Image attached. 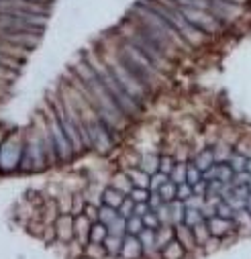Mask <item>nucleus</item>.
I'll use <instances>...</instances> for the list:
<instances>
[{"mask_svg":"<svg viewBox=\"0 0 251 259\" xmlns=\"http://www.w3.org/2000/svg\"><path fill=\"white\" fill-rule=\"evenodd\" d=\"M174 166H176V161L170 157V155H163L161 161H159V172L165 173V175H170L174 172Z\"/></svg>","mask_w":251,"mask_h":259,"instance_id":"obj_43","label":"nucleus"},{"mask_svg":"<svg viewBox=\"0 0 251 259\" xmlns=\"http://www.w3.org/2000/svg\"><path fill=\"white\" fill-rule=\"evenodd\" d=\"M29 2H37V0H29Z\"/></svg>","mask_w":251,"mask_h":259,"instance_id":"obj_54","label":"nucleus"},{"mask_svg":"<svg viewBox=\"0 0 251 259\" xmlns=\"http://www.w3.org/2000/svg\"><path fill=\"white\" fill-rule=\"evenodd\" d=\"M192 233H194V239H196V245H198V247H206V245L213 241L211 229H208V223H206V221H200L198 225H194V227H192Z\"/></svg>","mask_w":251,"mask_h":259,"instance_id":"obj_19","label":"nucleus"},{"mask_svg":"<svg viewBox=\"0 0 251 259\" xmlns=\"http://www.w3.org/2000/svg\"><path fill=\"white\" fill-rule=\"evenodd\" d=\"M129 196L135 202H147L149 200V188H133V192Z\"/></svg>","mask_w":251,"mask_h":259,"instance_id":"obj_45","label":"nucleus"},{"mask_svg":"<svg viewBox=\"0 0 251 259\" xmlns=\"http://www.w3.org/2000/svg\"><path fill=\"white\" fill-rule=\"evenodd\" d=\"M235 223H237V227H239V229H247V230H251V214L247 212V208L237 210V214H235Z\"/></svg>","mask_w":251,"mask_h":259,"instance_id":"obj_39","label":"nucleus"},{"mask_svg":"<svg viewBox=\"0 0 251 259\" xmlns=\"http://www.w3.org/2000/svg\"><path fill=\"white\" fill-rule=\"evenodd\" d=\"M204 180V175H202V172L198 170V166L194 163V159L192 161H186V182L190 184V186H196L198 182H202Z\"/></svg>","mask_w":251,"mask_h":259,"instance_id":"obj_27","label":"nucleus"},{"mask_svg":"<svg viewBox=\"0 0 251 259\" xmlns=\"http://www.w3.org/2000/svg\"><path fill=\"white\" fill-rule=\"evenodd\" d=\"M133 15H135L137 19H141L145 25H149L153 31H157L159 35H163L167 41H172V43H174L178 49H182V47H184V49H190V45L182 39V35L176 31V27H174L170 21H165L161 15H157L156 10H151L145 2L135 4V6H133Z\"/></svg>","mask_w":251,"mask_h":259,"instance_id":"obj_3","label":"nucleus"},{"mask_svg":"<svg viewBox=\"0 0 251 259\" xmlns=\"http://www.w3.org/2000/svg\"><path fill=\"white\" fill-rule=\"evenodd\" d=\"M170 180V175H165V173H161V172H157V173H153L151 178H149V192H157V190Z\"/></svg>","mask_w":251,"mask_h":259,"instance_id":"obj_38","label":"nucleus"},{"mask_svg":"<svg viewBox=\"0 0 251 259\" xmlns=\"http://www.w3.org/2000/svg\"><path fill=\"white\" fill-rule=\"evenodd\" d=\"M121 255L125 259H139L143 255V245H141V241H139L137 235H125Z\"/></svg>","mask_w":251,"mask_h":259,"instance_id":"obj_14","label":"nucleus"},{"mask_svg":"<svg viewBox=\"0 0 251 259\" xmlns=\"http://www.w3.org/2000/svg\"><path fill=\"white\" fill-rule=\"evenodd\" d=\"M233 153H235V151L231 149V145L220 143L219 147H215V159H217V161H229V157H231Z\"/></svg>","mask_w":251,"mask_h":259,"instance_id":"obj_42","label":"nucleus"},{"mask_svg":"<svg viewBox=\"0 0 251 259\" xmlns=\"http://www.w3.org/2000/svg\"><path fill=\"white\" fill-rule=\"evenodd\" d=\"M247 188H249V194H251V180H249V184H247Z\"/></svg>","mask_w":251,"mask_h":259,"instance_id":"obj_53","label":"nucleus"},{"mask_svg":"<svg viewBox=\"0 0 251 259\" xmlns=\"http://www.w3.org/2000/svg\"><path fill=\"white\" fill-rule=\"evenodd\" d=\"M215 208H217V216H222V219H231V221H235L237 210L231 206V204H229L227 200H220Z\"/></svg>","mask_w":251,"mask_h":259,"instance_id":"obj_35","label":"nucleus"},{"mask_svg":"<svg viewBox=\"0 0 251 259\" xmlns=\"http://www.w3.org/2000/svg\"><path fill=\"white\" fill-rule=\"evenodd\" d=\"M192 194H194V188H192L188 182H184V184H180V186H178V200H182V202H184V200H188Z\"/></svg>","mask_w":251,"mask_h":259,"instance_id":"obj_46","label":"nucleus"},{"mask_svg":"<svg viewBox=\"0 0 251 259\" xmlns=\"http://www.w3.org/2000/svg\"><path fill=\"white\" fill-rule=\"evenodd\" d=\"M143 225L147 227V229H153V230H157L161 225H163V221L159 219V214L156 212V210H149L145 216H143Z\"/></svg>","mask_w":251,"mask_h":259,"instance_id":"obj_37","label":"nucleus"},{"mask_svg":"<svg viewBox=\"0 0 251 259\" xmlns=\"http://www.w3.org/2000/svg\"><path fill=\"white\" fill-rule=\"evenodd\" d=\"M25 151V141L21 139L19 133H8L0 141V172H15L21 168V159Z\"/></svg>","mask_w":251,"mask_h":259,"instance_id":"obj_6","label":"nucleus"},{"mask_svg":"<svg viewBox=\"0 0 251 259\" xmlns=\"http://www.w3.org/2000/svg\"><path fill=\"white\" fill-rule=\"evenodd\" d=\"M215 161H217V159H215V149H202V151H200L196 157H194V163H196L198 170H200L202 173H204L208 168H211Z\"/></svg>","mask_w":251,"mask_h":259,"instance_id":"obj_23","label":"nucleus"},{"mask_svg":"<svg viewBox=\"0 0 251 259\" xmlns=\"http://www.w3.org/2000/svg\"><path fill=\"white\" fill-rule=\"evenodd\" d=\"M123 239L125 237H119V235H108L106 241L102 243V247L106 249V253L110 255H121V249H123Z\"/></svg>","mask_w":251,"mask_h":259,"instance_id":"obj_28","label":"nucleus"},{"mask_svg":"<svg viewBox=\"0 0 251 259\" xmlns=\"http://www.w3.org/2000/svg\"><path fill=\"white\" fill-rule=\"evenodd\" d=\"M104 63L108 65V70L113 72V76L119 80V84L123 86V90L129 94V96L137 102V104H145V100H147V96H151V94L139 84V82L125 70V67L121 65V61H119V58H117V53H104Z\"/></svg>","mask_w":251,"mask_h":259,"instance_id":"obj_4","label":"nucleus"},{"mask_svg":"<svg viewBox=\"0 0 251 259\" xmlns=\"http://www.w3.org/2000/svg\"><path fill=\"white\" fill-rule=\"evenodd\" d=\"M176 229V239L180 241L186 247V251H192V249H196L198 245H196V239H194V233H192V229L184 223H180L174 227Z\"/></svg>","mask_w":251,"mask_h":259,"instance_id":"obj_16","label":"nucleus"},{"mask_svg":"<svg viewBox=\"0 0 251 259\" xmlns=\"http://www.w3.org/2000/svg\"><path fill=\"white\" fill-rule=\"evenodd\" d=\"M119 33H121V39L129 41V43L135 45L145 58H149V61L156 65L159 72H165V70H170V67H172V59L167 58L161 49H157L156 45H153L151 41H147L141 33H139L135 27H133L131 21H123L121 27H119Z\"/></svg>","mask_w":251,"mask_h":259,"instance_id":"obj_2","label":"nucleus"},{"mask_svg":"<svg viewBox=\"0 0 251 259\" xmlns=\"http://www.w3.org/2000/svg\"><path fill=\"white\" fill-rule=\"evenodd\" d=\"M200 221H204V216H202V212H200V208H186L184 210V225H188L190 229L194 227V225H198Z\"/></svg>","mask_w":251,"mask_h":259,"instance_id":"obj_33","label":"nucleus"},{"mask_svg":"<svg viewBox=\"0 0 251 259\" xmlns=\"http://www.w3.org/2000/svg\"><path fill=\"white\" fill-rule=\"evenodd\" d=\"M125 173L129 175V180L133 182L135 188H149V178H151V175L145 173L141 168H139V170H127Z\"/></svg>","mask_w":251,"mask_h":259,"instance_id":"obj_24","label":"nucleus"},{"mask_svg":"<svg viewBox=\"0 0 251 259\" xmlns=\"http://www.w3.org/2000/svg\"><path fill=\"white\" fill-rule=\"evenodd\" d=\"M51 106H53L55 115H58V118H60V122H62V127H63V131H65V135L69 137V141H72V145H74V149H76V153H80V151H86V145H84L82 135H80L78 127H76L74 122H72V118L67 116L65 108H63V102H60V100H53V102H51Z\"/></svg>","mask_w":251,"mask_h":259,"instance_id":"obj_10","label":"nucleus"},{"mask_svg":"<svg viewBox=\"0 0 251 259\" xmlns=\"http://www.w3.org/2000/svg\"><path fill=\"white\" fill-rule=\"evenodd\" d=\"M167 204V223L170 225H180L184 221V210H186V204L182 200H172V202H165Z\"/></svg>","mask_w":251,"mask_h":259,"instance_id":"obj_17","label":"nucleus"},{"mask_svg":"<svg viewBox=\"0 0 251 259\" xmlns=\"http://www.w3.org/2000/svg\"><path fill=\"white\" fill-rule=\"evenodd\" d=\"M123 200H125V194L119 192L117 188H108V190H104V194H102V204H106V206H110V208H117V210L123 204Z\"/></svg>","mask_w":251,"mask_h":259,"instance_id":"obj_22","label":"nucleus"},{"mask_svg":"<svg viewBox=\"0 0 251 259\" xmlns=\"http://www.w3.org/2000/svg\"><path fill=\"white\" fill-rule=\"evenodd\" d=\"M208 10H211L219 21H222L225 25H229L231 21H235V19L243 12V4L227 2V0H213V2H211V8H208Z\"/></svg>","mask_w":251,"mask_h":259,"instance_id":"obj_11","label":"nucleus"},{"mask_svg":"<svg viewBox=\"0 0 251 259\" xmlns=\"http://www.w3.org/2000/svg\"><path fill=\"white\" fill-rule=\"evenodd\" d=\"M117 216H119V210H117V208H110V206H106V204H102V206L98 208V221L104 223L106 227L113 223Z\"/></svg>","mask_w":251,"mask_h":259,"instance_id":"obj_32","label":"nucleus"},{"mask_svg":"<svg viewBox=\"0 0 251 259\" xmlns=\"http://www.w3.org/2000/svg\"><path fill=\"white\" fill-rule=\"evenodd\" d=\"M133 212H135V200H133L131 196H125L123 204L119 206V214L125 216V219H131Z\"/></svg>","mask_w":251,"mask_h":259,"instance_id":"obj_41","label":"nucleus"},{"mask_svg":"<svg viewBox=\"0 0 251 259\" xmlns=\"http://www.w3.org/2000/svg\"><path fill=\"white\" fill-rule=\"evenodd\" d=\"M145 229V225H143V216H137V214H133L131 219H127V235H137L139 237V233Z\"/></svg>","mask_w":251,"mask_h":259,"instance_id":"obj_34","label":"nucleus"},{"mask_svg":"<svg viewBox=\"0 0 251 259\" xmlns=\"http://www.w3.org/2000/svg\"><path fill=\"white\" fill-rule=\"evenodd\" d=\"M82 202H84V198H82V196H76V198H74V214H76V216H78V214L84 210Z\"/></svg>","mask_w":251,"mask_h":259,"instance_id":"obj_50","label":"nucleus"},{"mask_svg":"<svg viewBox=\"0 0 251 259\" xmlns=\"http://www.w3.org/2000/svg\"><path fill=\"white\" fill-rule=\"evenodd\" d=\"M204 180L208 182V180H219V182H227V184H231L233 182V175H235V172H233V168H231V163L229 161H215L211 168H208L204 173Z\"/></svg>","mask_w":251,"mask_h":259,"instance_id":"obj_13","label":"nucleus"},{"mask_svg":"<svg viewBox=\"0 0 251 259\" xmlns=\"http://www.w3.org/2000/svg\"><path fill=\"white\" fill-rule=\"evenodd\" d=\"M172 239H176V229H174V225H167V227L161 225V227L156 230V247H157L159 251H161Z\"/></svg>","mask_w":251,"mask_h":259,"instance_id":"obj_21","label":"nucleus"},{"mask_svg":"<svg viewBox=\"0 0 251 259\" xmlns=\"http://www.w3.org/2000/svg\"><path fill=\"white\" fill-rule=\"evenodd\" d=\"M229 163H231V168H233V172H235V173H241V172H245V166H247V157L235 151V153L229 157Z\"/></svg>","mask_w":251,"mask_h":259,"instance_id":"obj_36","label":"nucleus"},{"mask_svg":"<svg viewBox=\"0 0 251 259\" xmlns=\"http://www.w3.org/2000/svg\"><path fill=\"white\" fill-rule=\"evenodd\" d=\"M117 53V58H119V61H121V65L125 67V70H127L137 82H139V84H141L149 94H153V92H156V86H157V76H153L149 70H145V67L141 65V63H139V61H135L131 56H129V53L127 51H125V49H121L119 47V51H115Z\"/></svg>","mask_w":251,"mask_h":259,"instance_id":"obj_9","label":"nucleus"},{"mask_svg":"<svg viewBox=\"0 0 251 259\" xmlns=\"http://www.w3.org/2000/svg\"><path fill=\"white\" fill-rule=\"evenodd\" d=\"M47 166V155L41 133H29V137L25 139V151L21 159V170L23 172H39Z\"/></svg>","mask_w":251,"mask_h":259,"instance_id":"obj_5","label":"nucleus"},{"mask_svg":"<svg viewBox=\"0 0 251 259\" xmlns=\"http://www.w3.org/2000/svg\"><path fill=\"white\" fill-rule=\"evenodd\" d=\"M208 223V229H211V235L215 237V239H225V237H229V235H233L237 229V223L235 221H231V219H222V216H213V219H208L206 221Z\"/></svg>","mask_w":251,"mask_h":259,"instance_id":"obj_12","label":"nucleus"},{"mask_svg":"<svg viewBox=\"0 0 251 259\" xmlns=\"http://www.w3.org/2000/svg\"><path fill=\"white\" fill-rule=\"evenodd\" d=\"M245 172L251 175V157H247V166H245Z\"/></svg>","mask_w":251,"mask_h":259,"instance_id":"obj_52","label":"nucleus"},{"mask_svg":"<svg viewBox=\"0 0 251 259\" xmlns=\"http://www.w3.org/2000/svg\"><path fill=\"white\" fill-rule=\"evenodd\" d=\"M180 10H182V15L196 27V29H200L204 35H217L220 33L222 29H225V23L219 21L211 10H204V8H194V6H180Z\"/></svg>","mask_w":251,"mask_h":259,"instance_id":"obj_7","label":"nucleus"},{"mask_svg":"<svg viewBox=\"0 0 251 259\" xmlns=\"http://www.w3.org/2000/svg\"><path fill=\"white\" fill-rule=\"evenodd\" d=\"M108 235H110V233H108V227H106L104 223H100V221H96V223L92 225V229H90V241L96 243V245L104 243Z\"/></svg>","mask_w":251,"mask_h":259,"instance_id":"obj_25","label":"nucleus"},{"mask_svg":"<svg viewBox=\"0 0 251 259\" xmlns=\"http://www.w3.org/2000/svg\"><path fill=\"white\" fill-rule=\"evenodd\" d=\"M235 151L241 153V155H245V157H251V139H241L239 143H237Z\"/></svg>","mask_w":251,"mask_h":259,"instance_id":"obj_47","label":"nucleus"},{"mask_svg":"<svg viewBox=\"0 0 251 259\" xmlns=\"http://www.w3.org/2000/svg\"><path fill=\"white\" fill-rule=\"evenodd\" d=\"M245 208H247V212L251 214V194L247 196V204H245Z\"/></svg>","mask_w":251,"mask_h":259,"instance_id":"obj_51","label":"nucleus"},{"mask_svg":"<svg viewBox=\"0 0 251 259\" xmlns=\"http://www.w3.org/2000/svg\"><path fill=\"white\" fill-rule=\"evenodd\" d=\"M139 241H141V245H143V251L149 253L153 247H156V230L145 227L141 233H139Z\"/></svg>","mask_w":251,"mask_h":259,"instance_id":"obj_31","label":"nucleus"},{"mask_svg":"<svg viewBox=\"0 0 251 259\" xmlns=\"http://www.w3.org/2000/svg\"><path fill=\"white\" fill-rule=\"evenodd\" d=\"M249 180H251V175L247 173V172H241V173H235L233 175V186H247L249 184Z\"/></svg>","mask_w":251,"mask_h":259,"instance_id":"obj_48","label":"nucleus"},{"mask_svg":"<svg viewBox=\"0 0 251 259\" xmlns=\"http://www.w3.org/2000/svg\"><path fill=\"white\" fill-rule=\"evenodd\" d=\"M149 210H151V208H149V204H147V202H135V212H133V214H137V216H145Z\"/></svg>","mask_w":251,"mask_h":259,"instance_id":"obj_49","label":"nucleus"},{"mask_svg":"<svg viewBox=\"0 0 251 259\" xmlns=\"http://www.w3.org/2000/svg\"><path fill=\"white\" fill-rule=\"evenodd\" d=\"M86 61L90 63V67L96 72V76H98V78L102 80L104 88L108 90L110 96L115 98V102L119 104V108L123 111L125 116H127V118H133V116H137L139 113L143 111V106H141V104H137V102L129 96V94L123 90V86L119 84V80L113 76V72L108 70V65L94 56V51H88V53H86Z\"/></svg>","mask_w":251,"mask_h":259,"instance_id":"obj_1","label":"nucleus"},{"mask_svg":"<svg viewBox=\"0 0 251 259\" xmlns=\"http://www.w3.org/2000/svg\"><path fill=\"white\" fill-rule=\"evenodd\" d=\"M47 129H49L51 137H53V143H55V149H58L60 161H69V159L74 157L76 149H74L72 141H69V137L65 135V131L62 127L58 115H55V111H53V106L47 111Z\"/></svg>","mask_w":251,"mask_h":259,"instance_id":"obj_8","label":"nucleus"},{"mask_svg":"<svg viewBox=\"0 0 251 259\" xmlns=\"http://www.w3.org/2000/svg\"><path fill=\"white\" fill-rule=\"evenodd\" d=\"M147 204H149V208H151V210H156V212H157L165 202H163V198L159 196V192H149V200H147Z\"/></svg>","mask_w":251,"mask_h":259,"instance_id":"obj_44","label":"nucleus"},{"mask_svg":"<svg viewBox=\"0 0 251 259\" xmlns=\"http://www.w3.org/2000/svg\"><path fill=\"white\" fill-rule=\"evenodd\" d=\"M113 188H117L119 192H123L125 196H129L133 192V182L129 180V175L127 173H117L115 175V180H113Z\"/></svg>","mask_w":251,"mask_h":259,"instance_id":"obj_26","label":"nucleus"},{"mask_svg":"<svg viewBox=\"0 0 251 259\" xmlns=\"http://www.w3.org/2000/svg\"><path fill=\"white\" fill-rule=\"evenodd\" d=\"M159 161H161V157L149 153V155H145V157L141 159V170H143L145 173H149V175L157 173V172H159Z\"/></svg>","mask_w":251,"mask_h":259,"instance_id":"obj_29","label":"nucleus"},{"mask_svg":"<svg viewBox=\"0 0 251 259\" xmlns=\"http://www.w3.org/2000/svg\"><path fill=\"white\" fill-rule=\"evenodd\" d=\"M186 253H188L186 247H184V245L180 243L178 239H172V241L161 249V257H163V259H182Z\"/></svg>","mask_w":251,"mask_h":259,"instance_id":"obj_20","label":"nucleus"},{"mask_svg":"<svg viewBox=\"0 0 251 259\" xmlns=\"http://www.w3.org/2000/svg\"><path fill=\"white\" fill-rule=\"evenodd\" d=\"M55 230H58V237L62 241H69L74 237V219L69 214H62L55 221Z\"/></svg>","mask_w":251,"mask_h":259,"instance_id":"obj_15","label":"nucleus"},{"mask_svg":"<svg viewBox=\"0 0 251 259\" xmlns=\"http://www.w3.org/2000/svg\"><path fill=\"white\" fill-rule=\"evenodd\" d=\"M90 221H88V216H84V214H78L76 219H74V233L78 235V241L84 245L86 241H90Z\"/></svg>","mask_w":251,"mask_h":259,"instance_id":"obj_18","label":"nucleus"},{"mask_svg":"<svg viewBox=\"0 0 251 259\" xmlns=\"http://www.w3.org/2000/svg\"><path fill=\"white\" fill-rule=\"evenodd\" d=\"M159 196L163 198V202H172V200H176L178 198V184L176 182H172V180H167L159 190Z\"/></svg>","mask_w":251,"mask_h":259,"instance_id":"obj_30","label":"nucleus"},{"mask_svg":"<svg viewBox=\"0 0 251 259\" xmlns=\"http://www.w3.org/2000/svg\"><path fill=\"white\" fill-rule=\"evenodd\" d=\"M170 180L176 182L178 186L186 182V163H176V166H174V172L170 173Z\"/></svg>","mask_w":251,"mask_h":259,"instance_id":"obj_40","label":"nucleus"}]
</instances>
